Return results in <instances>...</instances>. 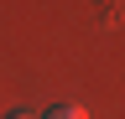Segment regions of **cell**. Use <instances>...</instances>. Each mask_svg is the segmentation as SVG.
<instances>
[{"label":"cell","mask_w":125,"mask_h":119,"mask_svg":"<svg viewBox=\"0 0 125 119\" xmlns=\"http://www.w3.org/2000/svg\"><path fill=\"white\" fill-rule=\"evenodd\" d=\"M104 10H109V21H120V0H104Z\"/></svg>","instance_id":"obj_2"},{"label":"cell","mask_w":125,"mask_h":119,"mask_svg":"<svg viewBox=\"0 0 125 119\" xmlns=\"http://www.w3.org/2000/svg\"><path fill=\"white\" fill-rule=\"evenodd\" d=\"M42 119H89V114L78 109V103H57V109H47Z\"/></svg>","instance_id":"obj_1"},{"label":"cell","mask_w":125,"mask_h":119,"mask_svg":"<svg viewBox=\"0 0 125 119\" xmlns=\"http://www.w3.org/2000/svg\"><path fill=\"white\" fill-rule=\"evenodd\" d=\"M5 119H37V114H5Z\"/></svg>","instance_id":"obj_3"}]
</instances>
